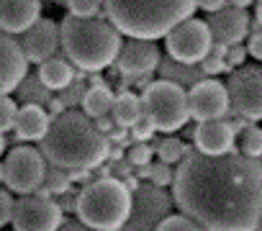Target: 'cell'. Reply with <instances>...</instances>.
Returning a JSON list of instances; mask_svg holds the SVG:
<instances>
[{
  "label": "cell",
  "instance_id": "1",
  "mask_svg": "<svg viewBox=\"0 0 262 231\" xmlns=\"http://www.w3.org/2000/svg\"><path fill=\"white\" fill-rule=\"evenodd\" d=\"M172 198L206 231H259L262 157L190 152L175 170Z\"/></svg>",
  "mask_w": 262,
  "mask_h": 231
},
{
  "label": "cell",
  "instance_id": "2",
  "mask_svg": "<svg viewBox=\"0 0 262 231\" xmlns=\"http://www.w3.org/2000/svg\"><path fill=\"white\" fill-rule=\"evenodd\" d=\"M111 142L82 110H64L52 119L47 136L41 139V154L59 170H95L108 159Z\"/></svg>",
  "mask_w": 262,
  "mask_h": 231
},
{
  "label": "cell",
  "instance_id": "3",
  "mask_svg": "<svg viewBox=\"0 0 262 231\" xmlns=\"http://www.w3.org/2000/svg\"><path fill=\"white\" fill-rule=\"evenodd\" d=\"M108 21L128 39H165L193 18L198 0H103Z\"/></svg>",
  "mask_w": 262,
  "mask_h": 231
},
{
  "label": "cell",
  "instance_id": "4",
  "mask_svg": "<svg viewBox=\"0 0 262 231\" xmlns=\"http://www.w3.org/2000/svg\"><path fill=\"white\" fill-rule=\"evenodd\" d=\"M59 34L67 59L82 72H100L111 67L118 59L123 44L121 31L100 16L95 18L64 16L59 24Z\"/></svg>",
  "mask_w": 262,
  "mask_h": 231
},
{
  "label": "cell",
  "instance_id": "5",
  "mask_svg": "<svg viewBox=\"0 0 262 231\" xmlns=\"http://www.w3.org/2000/svg\"><path fill=\"white\" fill-rule=\"evenodd\" d=\"M131 208H134V193L118 177H98L88 182L77 193V218L80 223L95 231H123Z\"/></svg>",
  "mask_w": 262,
  "mask_h": 231
},
{
  "label": "cell",
  "instance_id": "6",
  "mask_svg": "<svg viewBox=\"0 0 262 231\" xmlns=\"http://www.w3.org/2000/svg\"><path fill=\"white\" fill-rule=\"evenodd\" d=\"M142 110H144V115L152 121V126L157 131H162V134L180 131L190 119L188 93L178 82L155 80L142 93Z\"/></svg>",
  "mask_w": 262,
  "mask_h": 231
},
{
  "label": "cell",
  "instance_id": "7",
  "mask_svg": "<svg viewBox=\"0 0 262 231\" xmlns=\"http://www.w3.org/2000/svg\"><path fill=\"white\" fill-rule=\"evenodd\" d=\"M165 49L167 57L180 64H201L213 49V34L208 29V21L188 18L178 24L165 36Z\"/></svg>",
  "mask_w": 262,
  "mask_h": 231
},
{
  "label": "cell",
  "instance_id": "8",
  "mask_svg": "<svg viewBox=\"0 0 262 231\" xmlns=\"http://www.w3.org/2000/svg\"><path fill=\"white\" fill-rule=\"evenodd\" d=\"M49 162L44 159L41 149L34 147H13L6 157V185L13 193L31 195L44 185L47 167Z\"/></svg>",
  "mask_w": 262,
  "mask_h": 231
},
{
  "label": "cell",
  "instance_id": "9",
  "mask_svg": "<svg viewBox=\"0 0 262 231\" xmlns=\"http://www.w3.org/2000/svg\"><path fill=\"white\" fill-rule=\"evenodd\" d=\"M16 231H59L64 226V211L52 195H21L13 205Z\"/></svg>",
  "mask_w": 262,
  "mask_h": 231
},
{
  "label": "cell",
  "instance_id": "10",
  "mask_svg": "<svg viewBox=\"0 0 262 231\" xmlns=\"http://www.w3.org/2000/svg\"><path fill=\"white\" fill-rule=\"evenodd\" d=\"M175 198L167 195L157 185H139L134 193V208L123 226V231H155L170 213H172Z\"/></svg>",
  "mask_w": 262,
  "mask_h": 231
},
{
  "label": "cell",
  "instance_id": "11",
  "mask_svg": "<svg viewBox=\"0 0 262 231\" xmlns=\"http://www.w3.org/2000/svg\"><path fill=\"white\" fill-rule=\"evenodd\" d=\"M231 110L247 121H262V67H242L229 80Z\"/></svg>",
  "mask_w": 262,
  "mask_h": 231
},
{
  "label": "cell",
  "instance_id": "12",
  "mask_svg": "<svg viewBox=\"0 0 262 231\" xmlns=\"http://www.w3.org/2000/svg\"><path fill=\"white\" fill-rule=\"evenodd\" d=\"M231 108L229 100V90L224 82L206 77L201 82H195L188 93V110L193 121H213V119H224Z\"/></svg>",
  "mask_w": 262,
  "mask_h": 231
},
{
  "label": "cell",
  "instance_id": "13",
  "mask_svg": "<svg viewBox=\"0 0 262 231\" xmlns=\"http://www.w3.org/2000/svg\"><path fill=\"white\" fill-rule=\"evenodd\" d=\"M162 62L160 47L149 39H126V44H121L118 52V70L121 75L128 77H139V75H152Z\"/></svg>",
  "mask_w": 262,
  "mask_h": 231
},
{
  "label": "cell",
  "instance_id": "14",
  "mask_svg": "<svg viewBox=\"0 0 262 231\" xmlns=\"http://www.w3.org/2000/svg\"><path fill=\"white\" fill-rule=\"evenodd\" d=\"M24 54L29 62L41 64L52 57H57V49L62 47V34H59V24H54L52 18H39L26 34H24Z\"/></svg>",
  "mask_w": 262,
  "mask_h": 231
},
{
  "label": "cell",
  "instance_id": "15",
  "mask_svg": "<svg viewBox=\"0 0 262 231\" xmlns=\"http://www.w3.org/2000/svg\"><path fill=\"white\" fill-rule=\"evenodd\" d=\"M29 75V59L24 47L6 31H0V95L13 93Z\"/></svg>",
  "mask_w": 262,
  "mask_h": 231
},
{
  "label": "cell",
  "instance_id": "16",
  "mask_svg": "<svg viewBox=\"0 0 262 231\" xmlns=\"http://www.w3.org/2000/svg\"><path fill=\"white\" fill-rule=\"evenodd\" d=\"M208 29H211L216 44L234 47V44H242L244 36L249 34V16L244 8L226 6L208 16Z\"/></svg>",
  "mask_w": 262,
  "mask_h": 231
},
{
  "label": "cell",
  "instance_id": "17",
  "mask_svg": "<svg viewBox=\"0 0 262 231\" xmlns=\"http://www.w3.org/2000/svg\"><path fill=\"white\" fill-rule=\"evenodd\" d=\"M195 147L203 154H229L236 149V129L226 119L201 121L195 126Z\"/></svg>",
  "mask_w": 262,
  "mask_h": 231
},
{
  "label": "cell",
  "instance_id": "18",
  "mask_svg": "<svg viewBox=\"0 0 262 231\" xmlns=\"http://www.w3.org/2000/svg\"><path fill=\"white\" fill-rule=\"evenodd\" d=\"M41 16L39 0H0V31L26 34Z\"/></svg>",
  "mask_w": 262,
  "mask_h": 231
},
{
  "label": "cell",
  "instance_id": "19",
  "mask_svg": "<svg viewBox=\"0 0 262 231\" xmlns=\"http://www.w3.org/2000/svg\"><path fill=\"white\" fill-rule=\"evenodd\" d=\"M49 126H52V115L44 105H21L13 131L18 142H41Z\"/></svg>",
  "mask_w": 262,
  "mask_h": 231
},
{
  "label": "cell",
  "instance_id": "20",
  "mask_svg": "<svg viewBox=\"0 0 262 231\" xmlns=\"http://www.w3.org/2000/svg\"><path fill=\"white\" fill-rule=\"evenodd\" d=\"M39 80L49 87V90H64L72 80H75V75H77V70H75V64L70 62V59H64V57H52V59H47V62H41L39 64Z\"/></svg>",
  "mask_w": 262,
  "mask_h": 231
},
{
  "label": "cell",
  "instance_id": "21",
  "mask_svg": "<svg viewBox=\"0 0 262 231\" xmlns=\"http://www.w3.org/2000/svg\"><path fill=\"white\" fill-rule=\"evenodd\" d=\"M113 100H116L113 90L100 82V85H90V87L85 90V98H82L80 105H82V113L88 115V119L98 121V119H103V115H111Z\"/></svg>",
  "mask_w": 262,
  "mask_h": 231
},
{
  "label": "cell",
  "instance_id": "22",
  "mask_svg": "<svg viewBox=\"0 0 262 231\" xmlns=\"http://www.w3.org/2000/svg\"><path fill=\"white\" fill-rule=\"evenodd\" d=\"M144 115L142 110V98L134 95V93H121L116 95L113 100V108H111V119L116 121V126L121 129H131L139 119Z\"/></svg>",
  "mask_w": 262,
  "mask_h": 231
},
{
  "label": "cell",
  "instance_id": "23",
  "mask_svg": "<svg viewBox=\"0 0 262 231\" xmlns=\"http://www.w3.org/2000/svg\"><path fill=\"white\" fill-rule=\"evenodd\" d=\"M160 75H162V80H170V82H178V85H195V82H201V80H206V75H203V70H201V64H180V62H175V59H167V62H160Z\"/></svg>",
  "mask_w": 262,
  "mask_h": 231
},
{
  "label": "cell",
  "instance_id": "24",
  "mask_svg": "<svg viewBox=\"0 0 262 231\" xmlns=\"http://www.w3.org/2000/svg\"><path fill=\"white\" fill-rule=\"evenodd\" d=\"M16 95H18V100H21L24 105H44V108H47V103L54 98L52 90L39 80V75H26V77L21 80V85L16 87Z\"/></svg>",
  "mask_w": 262,
  "mask_h": 231
},
{
  "label": "cell",
  "instance_id": "25",
  "mask_svg": "<svg viewBox=\"0 0 262 231\" xmlns=\"http://www.w3.org/2000/svg\"><path fill=\"white\" fill-rule=\"evenodd\" d=\"M190 152H193V149H190L183 139H178V136H165V139H160V142L155 144V154H157L160 162H165V165H180Z\"/></svg>",
  "mask_w": 262,
  "mask_h": 231
},
{
  "label": "cell",
  "instance_id": "26",
  "mask_svg": "<svg viewBox=\"0 0 262 231\" xmlns=\"http://www.w3.org/2000/svg\"><path fill=\"white\" fill-rule=\"evenodd\" d=\"M41 188H44L52 198H54V195H64V193H70V190H72L70 172L49 165V170H47V177H44V185H41Z\"/></svg>",
  "mask_w": 262,
  "mask_h": 231
},
{
  "label": "cell",
  "instance_id": "27",
  "mask_svg": "<svg viewBox=\"0 0 262 231\" xmlns=\"http://www.w3.org/2000/svg\"><path fill=\"white\" fill-rule=\"evenodd\" d=\"M85 90H88V85H85V75H82V72H77V75H75V80H72L64 90H59V95H57V98L67 105V110H75V105H80V103H82Z\"/></svg>",
  "mask_w": 262,
  "mask_h": 231
},
{
  "label": "cell",
  "instance_id": "28",
  "mask_svg": "<svg viewBox=\"0 0 262 231\" xmlns=\"http://www.w3.org/2000/svg\"><path fill=\"white\" fill-rule=\"evenodd\" d=\"M239 152L247 157H262V129L259 126H247L242 131Z\"/></svg>",
  "mask_w": 262,
  "mask_h": 231
},
{
  "label": "cell",
  "instance_id": "29",
  "mask_svg": "<svg viewBox=\"0 0 262 231\" xmlns=\"http://www.w3.org/2000/svg\"><path fill=\"white\" fill-rule=\"evenodd\" d=\"M18 105L11 95H0V134H6L11 129H16V119H18Z\"/></svg>",
  "mask_w": 262,
  "mask_h": 231
},
{
  "label": "cell",
  "instance_id": "30",
  "mask_svg": "<svg viewBox=\"0 0 262 231\" xmlns=\"http://www.w3.org/2000/svg\"><path fill=\"white\" fill-rule=\"evenodd\" d=\"M155 231H206L203 226H198L193 218L183 216V213H170Z\"/></svg>",
  "mask_w": 262,
  "mask_h": 231
},
{
  "label": "cell",
  "instance_id": "31",
  "mask_svg": "<svg viewBox=\"0 0 262 231\" xmlns=\"http://www.w3.org/2000/svg\"><path fill=\"white\" fill-rule=\"evenodd\" d=\"M67 8H70V16L95 18L103 8V0H67Z\"/></svg>",
  "mask_w": 262,
  "mask_h": 231
},
{
  "label": "cell",
  "instance_id": "32",
  "mask_svg": "<svg viewBox=\"0 0 262 231\" xmlns=\"http://www.w3.org/2000/svg\"><path fill=\"white\" fill-rule=\"evenodd\" d=\"M152 157H155V147H149L147 142H137L134 147L128 149V162L134 167H147L152 165Z\"/></svg>",
  "mask_w": 262,
  "mask_h": 231
},
{
  "label": "cell",
  "instance_id": "33",
  "mask_svg": "<svg viewBox=\"0 0 262 231\" xmlns=\"http://www.w3.org/2000/svg\"><path fill=\"white\" fill-rule=\"evenodd\" d=\"M149 180H152V185H157V188H167V185H172V180H175L172 165H165V162H152Z\"/></svg>",
  "mask_w": 262,
  "mask_h": 231
},
{
  "label": "cell",
  "instance_id": "34",
  "mask_svg": "<svg viewBox=\"0 0 262 231\" xmlns=\"http://www.w3.org/2000/svg\"><path fill=\"white\" fill-rule=\"evenodd\" d=\"M131 131V136H134V142H149L155 134H157V129L152 126V121L147 119V115H142V119L128 129Z\"/></svg>",
  "mask_w": 262,
  "mask_h": 231
},
{
  "label": "cell",
  "instance_id": "35",
  "mask_svg": "<svg viewBox=\"0 0 262 231\" xmlns=\"http://www.w3.org/2000/svg\"><path fill=\"white\" fill-rule=\"evenodd\" d=\"M201 70H203V75H206V77H211V75H221V72H226V70H229V64H226V59H224V57L208 54V57L201 62Z\"/></svg>",
  "mask_w": 262,
  "mask_h": 231
},
{
  "label": "cell",
  "instance_id": "36",
  "mask_svg": "<svg viewBox=\"0 0 262 231\" xmlns=\"http://www.w3.org/2000/svg\"><path fill=\"white\" fill-rule=\"evenodd\" d=\"M13 205H16L13 195L0 188V226H6V223L13 221Z\"/></svg>",
  "mask_w": 262,
  "mask_h": 231
},
{
  "label": "cell",
  "instance_id": "37",
  "mask_svg": "<svg viewBox=\"0 0 262 231\" xmlns=\"http://www.w3.org/2000/svg\"><path fill=\"white\" fill-rule=\"evenodd\" d=\"M247 47H242V44H234V47H229V52H226V64H229V70L231 67H242L244 64V59H247Z\"/></svg>",
  "mask_w": 262,
  "mask_h": 231
},
{
  "label": "cell",
  "instance_id": "38",
  "mask_svg": "<svg viewBox=\"0 0 262 231\" xmlns=\"http://www.w3.org/2000/svg\"><path fill=\"white\" fill-rule=\"evenodd\" d=\"M247 52H249V54H252L254 59H259V62H262V31H254V34L249 36Z\"/></svg>",
  "mask_w": 262,
  "mask_h": 231
},
{
  "label": "cell",
  "instance_id": "39",
  "mask_svg": "<svg viewBox=\"0 0 262 231\" xmlns=\"http://www.w3.org/2000/svg\"><path fill=\"white\" fill-rule=\"evenodd\" d=\"M198 8L206 13H216V11L226 8V0H198Z\"/></svg>",
  "mask_w": 262,
  "mask_h": 231
},
{
  "label": "cell",
  "instance_id": "40",
  "mask_svg": "<svg viewBox=\"0 0 262 231\" xmlns=\"http://www.w3.org/2000/svg\"><path fill=\"white\" fill-rule=\"evenodd\" d=\"M59 205H62V211L64 213H75L77 211V195L70 190V193H64L62 195V200H59Z\"/></svg>",
  "mask_w": 262,
  "mask_h": 231
},
{
  "label": "cell",
  "instance_id": "41",
  "mask_svg": "<svg viewBox=\"0 0 262 231\" xmlns=\"http://www.w3.org/2000/svg\"><path fill=\"white\" fill-rule=\"evenodd\" d=\"M90 172H93V170H70V180L88 185V182H93V175H90Z\"/></svg>",
  "mask_w": 262,
  "mask_h": 231
},
{
  "label": "cell",
  "instance_id": "42",
  "mask_svg": "<svg viewBox=\"0 0 262 231\" xmlns=\"http://www.w3.org/2000/svg\"><path fill=\"white\" fill-rule=\"evenodd\" d=\"M47 110H49V115H52V119H57V115H62V113L67 110V105H64L59 98H52V100L47 103Z\"/></svg>",
  "mask_w": 262,
  "mask_h": 231
},
{
  "label": "cell",
  "instance_id": "43",
  "mask_svg": "<svg viewBox=\"0 0 262 231\" xmlns=\"http://www.w3.org/2000/svg\"><path fill=\"white\" fill-rule=\"evenodd\" d=\"M108 142H116L118 147H123L126 142H128V136H126V129H121V126H116L111 134H108Z\"/></svg>",
  "mask_w": 262,
  "mask_h": 231
},
{
  "label": "cell",
  "instance_id": "44",
  "mask_svg": "<svg viewBox=\"0 0 262 231\" xmlns=\"http://www.w3.org/2000/svg\"><path fill=\"white\" fill-rule=\"evenodd\" d=\"M59 231H95V228H90V226H85V223L77 221V223H64Z\"/></svg>",
  "mask_w": 262,
  "mask_h": 231
},
{
  "label": "cell",
  "instance_id": "45",
  "mask_svg": "<svg viewBox=\"0 0 262 231\" xmlns=\"http://www.w3.org/2000/svg\"><path fill=\"white\" fill-rule=\"evenodd\" d=\"M229 6H234V8H247V6H252L254 0H226Z\"/></svg>",
  "mask_w": 262,
  "mask_h": 231
},
{
  "label": "cell",
  "instance_id": "46",
  "mask_svg": "<svg viewBox=\"0 0 262 231\" xmlns=\"http://www.w3.org/2000/svg\"><path fill=\"white\" fill-rule=\"evenodd\" d=\"M254 13H257V24L262 26V0H257V11Z\"/></svg>",
  "mask_w": 262,
  "mask_h": 231
},
{
  "label": "cell",
  "instance_id": "47",
  "mask_svg": "<svg viewBox=\"0 0 262 231\" xmlns=\"http://www.w3.org/2000/svg\"><path fill=\"white\" fill-rule=\"evenodd\" d=\"M0 182H6V162H0Z\"/></svg>",
  "mask_w": 262,
  "mask_h": 231
},
{
  "label": "cell",
  "instance_id": "48",
  "mask_svg": "<svg viewBox=\"0 0 262 231\" xmlns=\"http://www.w3.org/2000/svg\"><path fill=\"white\" fill-rule=\"evenodd\" d=\"M3 152H6V136L0 134V157H3Z\"/></svg>",
  "mask_w": 262,
  "mask_h": 231
},
{
  "label": "cell",
  "instance_id": "49",
  "mask_svg": "<svg viewBox=\"0 0 262 231\" xmlns=\"http://www.w3.org/2000/svg\"><path fill=\"white\" fill-rule=\"evenodd\" d=\"M259 231H262V226H259Z\"/></svg>",
  "mask_w": 262,
  "mask_h": 231
}]
</instances>
